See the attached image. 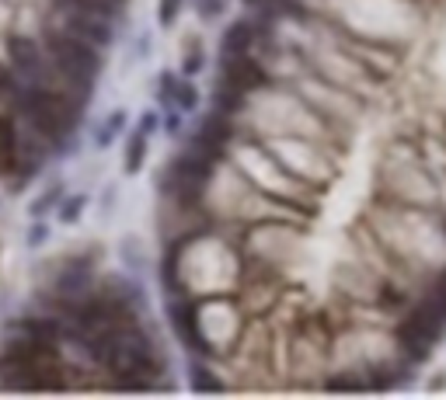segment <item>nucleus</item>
Returning a JSON list of instances; mask_svg holds the SVG:
<instances>
[{
	"label": "nucleus",
	"mask_w": 446,
	"mask_h": 400,
	"mask_svg": "<svg viewBox=\"0 0 446 400\" xmlns=\"http://www.w3.org/2000/svg\"><path fill=\"white\" fill-rule=\"evenodd\" d=\"M88 355L98 365H105L112 376H119V383L126 390H140V386H147L150 376H157L154 348L133 327H108V331L94 334L88 341Z\"/></svg>",
	"instance_id": "1"
},
{
	"label": "nucleus",
	"mask_w": 446,
	"mask_h": 400,
	"mask_svg": "<svg viewBox=\"0 0 446 400\" xmlns=\"http://www.w3.org/2000/svg\"><path fill=\"white\" fill-rule=\"evenodd\" d=\"M15 101H18V108L25 112V119L32 122V129L42 139L63 143L74 132V112H70V105L56 91H49L46 84H22V91H18Z\"/></svg>",
	"instance_id": "2"
},
{
	"label": "nucleus",
	"mask_w": 446,
	"mask_h": 400,
	"mask_svg": "<svg viewBox=\"0 0 446 400\" xmlns=\"http://www.w3.org/2000/svg\"><path fill=\"white\" fill-rule=\"evenodd\" d=\"M46 49H49V60L60 70V77H67L74 84H91L101 73V49H94L91 42H84L63 28L49 32Z\"/></svg>",
	"instance_id": "3"
},
{
	"label": "nucleus",
	"mask_w": 446,
	"mask_h": 400,
	"mask_svg": "<svg viewBox=\"0 0 446 400\" xmlns=\"http://www.w3.org/2000/svg\"><path fill=\"white\" fill-rule=\"evenodd\" d=\"M60 18V28L91 42L94 49H108L115 42V25L108 18H98V15H84V11H56Z\"/></svg>",
	"instance_id": "4"
},
{
	"label": "nucleus",
	"mask_w": 446,
	"mask_h": 400,
	"mask_svg": "<svg viewBox=\"0 0 446 400\" xmlns=\"http://www.w3.org/2000/svg\"><path fill=\"white\" fill-rule=\"evenodd\" d=\"M227 139H231V115H223L220 108H213L209 115H202L188 150H195L206 160H216L223 153V146H227Z\"/></svg>",
	"instance_id": "5"
},
{
	"label": "nucleus",
	"mask_w": 446,
	"mask_h": 400,
	"mask_svg": "<svg viewBox=\"0 0 446 400\" xmlns=\"http://www.w3.org/2000/svg\"><path fill=\"white\" fill-rule=\"evenodd\" d=\"M220 80L231 84L238 91H251V87H262L265 84V70L262 63L255 60V53H241V56H220Z\"/></svg>",
	"instance_id": "6"
},
{
	"label": "nucleus",
	"mask_w": 446,
	"mask_h": 400,
	"mask_svg": "<svg viewBox=\"0 0 446 400\" xmlns=\"http://www.w3.org/2000/svg\"><path fill=\"white\" fill-rule=\"evenodd\" d=\"M167 317H171V327H174V334L192 348V351H199V355H209L213 348H209V341L202 338V331H199V324H195V303L192 299H181V296H174L171 303H167Z\"/></svg>",
	"instance_id": "7"
},
{
	"label": "nucleus",
	"mask_w": 446,
	"mask_h": 400,
	"mask_svg": "<svg viewBox=\"0 0 446 400\" xmlns=\"http://www.w3.org/2000/svg\"><path fill=\"white\" fill-rule=\"evenodd\" d=\"M8 53H11V63H15V73L28 84H42V73H46V56L39 49V42L25 39V35H15L8 42Z\"/></svg>",
	"instance_id": "8"
},
{
	"label": "nucleus",
	"mask_w": 446,
	"mask_h": 400,
	"mask_svg": "<svg viewBox=\"0 0 446 400\" xmlns=\"http://www.w3.org/2000/svg\"><path fill=\"white\" fill-rule=\"evenodd\" d=\"M258 39H262V28H258V21H251V18H241V21H234L227 32H223V42H220V56H241V53H251Z\"/></svg>",
	"instance_id": "9"
},
{
	"label": "nucleus",
	"mask_w": 446,
	"mask_h": 400,
	"mask_svg": "<svg viewBox=\"0 0 446 400\" xmlns=\"http://www.w3.org/2000/svg\"><path fill=\"white\" fill-rule=\"evenodd\" d=\"M56 289H60L63 299H84L88 289H91V268H88V261L63 265V272L56 275Z\"/></svg>",
	"instance_id": "10"
},
{
	"label": "nucleus",
	"mask_w": 446,
	"mask_h": 400,
	"mask_svg": "<svg viewBox=\"0 0 446 400\" xmlns=\"http://www.w3.org/2000/svg\"><path fill=\"white\" fill-rule=\"evenodd\" d=\"M53 11H84V15H98V18L115 21L122 4L119 0H53Z\"/></svg>",
	"instance_id": "11"
},
{
	"label": "nucleus",
	"mask_w": 446,
	"mask_h": 400,
	"mask_svg": "<svg viewBox=\"0 0 446 400\" xmlns=\"http://www.w3.org/2000/svg\"><path fill=\"white\" fill-rule=\"evenodd\" d=\"M22 164L18 153V129L8 115H0V171H15Z\"/></svg>",
	"instance_id": "12"
},
{
	"label": "nucleus",
	"mask_w": 446,
	"mask_h": 400,
	"mask_svg": "<svg viewBox=\"0 0 446 400\" xmlns=\"http://www.w3.org/2000/svg\"><path fill=\"white\" fill-rule=\"evenodd\" d=\"M126 119H129V115H126L122 108H115V112H108V115L101 119V129L94 132V146H98V150H105V146H108V143H112V139H115V136L122 132V125H126Z\"/></svg>",
	"instance_id": "13"
},
{
	"label": "nucleus",
	"mask_w": 446,
	"mask_h": 400,
	"mask_svg": "<svg viewBox=\"0 0 446 400\" xmlns=\"http://www.w3.org/2000/svg\"><path fill=\"white\" fill-rule=\"evenodd\" d=\"M188 376H192L188 383H192L195 393H220V390H223V383L213 379V369L202 365V362H195V358H192V365H188Z\"/></svg>",
	"instance_id": "14"
},
{
	"label": "nucleus",
	"mask_w": 446,
	"mask_h": 400,
	"mask_svg": "<svg viewBox=\"0 0 446 400\" xmlns=\"http://www.w3.org/2000/svg\"><path fill=\"white\" fill-rule=\"evenodd\" d=\"M143 160H147V136L143 132H133L129 143H126V160H122L126 174H140Z\"/></svg>",
	"instance_id": "15"
},
{
	"label": "nucleus",
	"mask_w": 446,
	"mask_h": 400,
	"mask_svg": "<svg viewBox=\"0 0 446 400\" xmlns=\"http://www.w3.org/2000/svg\"><path fill=\"white\" fill-rule=\"evenodd\" d=\"M84 209H88V198L84 195H67V198H60V206H56V220L63 227H74L84 216Z\"/></svg>",
	"instance_id": "16"
},
{
	"label": "nucleus",
	"mask_w": 446,
	"mask_h": 400,
	"mask_svg": "<svg viewBox=\"0 0 446 400\" xmlns=\"http://www.w3.org/2000/svg\"><path fill=\"white\" fill-rule=\"evenodd\" d=\"M60 198H63V184L56 181V184H49V188H46V191H42V195L35 198V202L28 206L32 220H42V216H46L49 209H56V206H60Z\"/></svg>",
	"instance_id": "17"
},
{
	"label": "nucleus",
	"mask_w": 446,
	"mask_h": 400,
	"mask_svg": "<svg viewBox=\"0 0 446 400\" xmlns=\"http://www.w3.org/2000/svg\"><path fill=\"white\" fill-rule=\"evenodd\" d=\"M202 67H206V53H202V46L195 42V46H188V49H185V60H181V70H178V73L188 80V77H199V73H202Z\"/></svg>",
	"instance_id": "18"
},
{
	"label": "nucleus",
	"mask_w": 446,
	"mask_h": 400,
	"mask_svg": "<svg viewBox=\"0 0 446 400\" xmlns=\"http://www.w3.org/2000/svg\"><path fill=\"white\" fill-rule=\"evenodd\" d=\"M192 4H195V15L202 21H220L223 15H227L231 0H192Z\"/></svg>",
	"instance_id": "19"
},
{
	"label": "nucleus",
	"mask_w": 446,
	"mask_h": 400,
	"mask_svg": "<svg viewBox=\"0 0 446 400\" xmlns=\"http://www.w3.org/2000/svg\"><path fill=\"white\" fill-rule=\"evenodd\" d=\"M178 84H181V77H174V73H160V80H157V101H160V108H174Z\"/></svg>",
	"instance_id": "20"
},
{
	"label": "nucleus",
	"mask_w": 446,
	"mask_h": 400,
	"mask_svg": "<svg viewBox=\"0 0 446 400\" xmlns=\"http://www.w3.org/2000/svg\"><path fill=\"white\" fill-rule=\"evenodd\" d=\"M181 8H185V0H157V25L171 28V25L178 21Z\"/></svg>",
	"instance_id": "21"
},
{
	"label": "nucleus",
	"mask_w": 446,
	"mask_h": 400,
	"mask_svg": "<svg viewBox=\"0 0 446 400\" xmlns=\"http://www.w3.org/2000/svg\"><path fill=\"white\" fill-rule=\"evenodd\" d=\"M195 105H199V91L188 80H181L178 84V98H174V108L178 112H195Z\"/></svg>",
	"instance_id": "22"
},
{
	"label": "nucleus",
	"mask_w": 446,
	"mask_h": 400,
	"mask_svg": "<svg viewBox=\"0 0 446 400\" xmlns=\"http://www.w3.org/2000/svg\"><path fill=\"white\" fill-rule=\"evenodd\" d=\"M46 241H49V223L35 220V223L28 227V234H25V244H28V247H42Z\"/></svg>",
	"instance_id": "23"
},
{
	"label": "nucleus",
	"mask_w": 446,
	"mask_h": 400,
	"mask_svg": "<svg viewBox=\"0 0 446 400\" xmlns=\"http://www.w3.org/2000/svg\"><path fill=\"white\" fill-rule=\"evenodd\" d=\"M181 115H185V112H178V108H164L160 129H164L167 136H178V132H181Z\"/></svg>",
	"instance_id": "24"
},
{
	"label": "nucleus",
	"mask_w": 446,
	"mask_h": 400,
	"mask_svg": "<svg viewBox=\"0 0 446 400\" xmlns=\"http://www.w3.org/2000/svg\"><path fill=\"white\" fill-rule=\"evenodd\" d=\"M157 129H160V115H157V112H143V115H140V129H136V132H143V136L150 139Z\"/></svg>",
	"instance_id": "25"
},
{
	"label": "nucleus",
	"mask_w": 446,
	"mask_h": 400,
	"mask_svg": "<svg viewBox=\"0 0 446 400\" xmlns=\"http://www.w3.org/2000/svg\"><path fill=\"white\" fill-rule=\"evenodd\" d=\"M112 202H115V188H105V198H101V216H108Z\"/></svg>",
	"instance_id": "26"
},
{
	"label": "nucleus",
	"mask_w": 446,
	"mask_h": 400,
	"mask_svg": "<svg viewBox=\"0 0 446 400\" xmlns=\"http://www.w3.org/2000/svg\"><path fill=\"white\" fill-rule=\"evenodd\" d=\"M119 4H126V0H119Z\"/></svg>",
	"instance_id": "27"
}]
</instances>
